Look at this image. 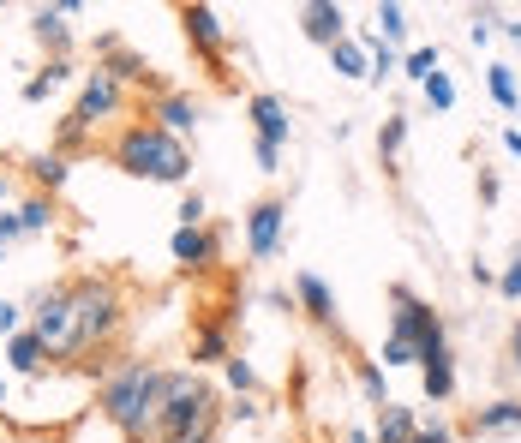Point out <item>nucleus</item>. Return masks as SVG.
Masks as SVG:
<instances>
[{
	"mask_svg": "<svg viewBox=\"0 0 521 443\" xmlns=\"http://www.w3.org/2000/svg\"><path fill=\"white\" fill-rule=\"evenodd\" d=\"M180 378H186V372H162V366H150V360H126V366H114V372L102 378V414H108L126 438H144V432L156 426L162 402L180 390Z\"/></svg>",
	"mask_w": 521,
	"mask_h": 443,
	"instance_id": "f257e3e1",
	"label": "nucleus"
},
{
	"mask_svg": "<svg viewBox=\"0 0 521 443\" xmlns=\"http://www.w3.org/2000/svg\"><path fill=\"white\" fill-rule=\"evenodd\" d=\"M114 168H126L132 180H156V186H180L186 174H192V150L174 138V132H162V126H126L120 138H114Z\"/></svg>",
	"mask_w": 521,
	"mask_h": 443,
	"instance_id": "f03ea898",
	"label": "nucleus"
},
{
	"mask_svg": "<svg viewBox=\"0 0 521 443\" xmlns=\"http://www.w3.org/2000/svg\"><path fill=\"white\" fill-rule=\"evenodd\" d=\"M216 420H222V402H216V390H210V384H198V378L186 372V378H180V390L162 402V414H156L150 438H156V443L204 438V432H216Z\"/></svg>",
	"mask_w": 521,
	"mask_h": 443,
	"instance_id": "7ed1b4c3",
	"label": "nucleus"
},
{
	"mask_svg": "<svg viewBox=\"0 0 521 443\" xmlns=\"http://www.w3.org/2000/svg\"><path fill=\"white\" fill-rule=\"evenodd\" d=\"M66 288H72V312H78V348L90 354V348L114 342V330L126 324L120 288H114L108 276H78V282H66Z\"/></svg>",
	"mask_w": 521,
	"mask_h": 443,
	"instance_id": "20e7f679",
	"label": "nucleus"
},
{
	"mask_svg": "<svg viewBox=\"0 0 521 443\" xmlns=\"http://www.w3.org/2000/svg\"><path fill=\"white\" fill-rule=\"evenodd\" d=\"M120 102H126V90L96 66V72H84V84H78V102H72V114L60 120V132H54V150H72L78 138H90L96 126H108L114 114H120Z\"/></svg>",
	"mask_w": 521,
	"mask_h": 443,
	"instance_id": "39448f33",
	"label": "nucleus"
},
{
	"mask_svg": "<svg viewBox=\"0 0 521 443\" xmlns=\"http://www.w3.org/2000/svg\"><path fill=\"white\" fill-rule=\"evenodd\" d=\"M30 336L42 342L48 360H78V354H84V348H78V312H72V288H66V282L42 288V294L30 300Z\"/></svg>",
	"mask_w": 521,
	"mask_h": 443,
	"instance_id": "423d86ee",
	"label": "nucleus"
},
{
	"mask_svg": "<svg viewBox=\"0 0 521 443\" xmlns=\"http://www.w3.org/2000/svg\"><path fill=\"white\" fill-rule=\"evenodd\" d=\"M390 306H396V324L390 330H402L408 342H414V366H432V360H450V336H444V318L426 306V300H414L408 288H390Z\"/></svg>",
	"mask_w": 521,
	"mask_h": 443,
	"instance_id": "0eeeda50",
	"label": "nucleus"
},
{
	"mask_svg": "<svg viewBox=\"0 0 521 443\" xmlns=\"http://www.w3.org/2000/svg\"><path fill=\"white\" fill-rule=\"evenodd\" d=\"M180 24H186V42L204 54V66L216 78H228V30H222L216 6H180Z\"/></svg>",
	"mask_w": 521,
	"mask_h": 443,
	"instance_id": "6e6552de",
	"label": "nucleus"
},
{
	"mask_svg": "<svg viewBox=\"0 0 521 443\" xmlns=\"http://www.w3.org/2000/svg\"><path fill=\"white\" fill-rule=\"evenodd\" d=\"M282 222H288V204H282V198H258V204L246 210V258H252V264H270V258H276Z\"/></svg>",
	"mask_w": 521,
	"mask_h": 443,
	"instance_id": "1a4fd4ad",
	"label": "nucleus"
},
{
	"mask_svg": "<svg viewBox=\"0 0 521 443\" xmlns=\"http://www.w3.org/2000/svg\"><path fill=\"white\" fill-rule=\"evenodd\" d=\"M246 114H252V132H258V144H270V150H282V144H288L294 120H288V102H282V96L258 90V96L246 102Z\"/></svg>",
	"mask_w": 521,
	"mask_h": 443,
	"instance_id": "9d476101",
	"label": "nucleus"
},
{
	"mask_svg": "<svg viewBox=\"0 0 521 443\" xmlns=\"http://www.w3.org/2000/svg\"><path fill=\"white\" fill-rule=\"evenodd\" d=\"M300 30H306V42L336 48V42L348 36V12H342L336 0H312V6H300Z\"/></svg>",
	"mask_w": 521,
	"mask_h": 443,
	"instance_id": "9b49d317",
	"label": "nucleus"
},
{
	"mask_svg": "<svg viewBox=\"0 0 521 443\" xmlns=\"http://www.w3.org/2000/svg\"><path fill=\"white\" fill-rule=\"evenodd\" d=\"M204 120V108H198V96H186V90H162L156 96V108H150V126H162V132H192Z\"/></svg>",
	"mask_w": 521,
	"mask_h": 443,
	"instance_id": "f8f14e48",
	"label": "nucleus"
},
{
	"mask_svg": "<svg viewBox=\"0 0 521 443\" xmlns=\"http://www.w3.org/2000/svg\"><path fill=\"white\" fill-rule=\"evenodd\" d=\"M294 300L306 306V318H312V324H324V330H336V294L324 288V276H312V270H300V276H294Z\"/></svg>",
	"mask_w": 521,
	"mask_h": 443,
	"instance_id": "ddd939ff",
	"label": "nucleus"
},
{
	"mask_svg": "<svg viewBox=\"0 0 521 443\" xmlns=\"http://www.w3.org/2000/svg\"><path fill=\"white\" fill-rule=\"evenodd\" d=\"M168 252H174L180 270H210V264H216V240H210L204 228H174Z\"/></svg>",
	"mask_w": 521,
	"mask_h": 443,
	"instance_id": "4468645a",
	"label": "nucleus"
},
{
	"mask_svg": "<svg viewBox=\"0 0 521 443\" xmlns=\"http://www.w3.org/2000/svg\"><path fill=\"white\" fill-rule=\"evenodd\" d=\"M30 36L42 48H54V60H66V48H72V30H66V12L60 6H36L30 12Z\"/></svg>",
	"mask_w": 521,
	"mask_h": 443,
	"instance_id": "2eb2a0df",
	"label": "nucleus"
},
{
	"mask_svg": "<svg viewBox=\"0 0 521 443\" xmlns=\"http://www.w3.org/2000/svg\"><path fill=\"white\" fill-rule=\"evenodd\" d=\"M480 438H510V432H521V396H510V402H492V408H474V420H468Z\"/></svg>",
	"mask_w": 521,
	"mask_h": 443,
	"instance_id": "dca6fc26",
	"label": "nucleus"
},
{
	"mask_svg": "<svg viewBox=\"0 0 521 443\" xmlns=\"http://www.w3.org/2000/svg\"><path fill=\"white\" fill-rule=\"evenodd\" d=\"M330 66H336L342 78H372V54H366V42H354V36H342V42L330 48Z\"/></svg>",
	"mask_w": 521,
	"mask_h": 443,
	"instance_id": "f3484780",
	"label": "nucleus"
},
{
	"mask_svg": "<svg viewBox=\"0 0 521 443\" xmlns=\"http://www.w3.org/2000/svg\"><path fill=\"white\" fill-rule=\"evenodd\" d=\"M72 78H78V72H72V60H48V66L24 84V102H48V96H54L60 84H72Z\"/></svg>",
	"mask_w": 521,
	"mask_h": 443,
	"instance_id": "a211bd4d",
	"label": "nucleus"
},
{
	"mask_svg": "<svg viewBox=\"0 0 521 443\" xmlns=\"http://www.w3.org/2000/svg\"><path fill=\"white\" fill-rule=\"evenodd\" d=\"M66 174H72V168H66V156H60V150H42V156H30V180L42 186V198H54V192L66 186Z\"/></svg>",
	"mask_w": 521,
	"mask_h": 443,
	"instance_id": "6ab92c4d",
	"label": "nucleus"
},
{
	"mask_svg": "<svg viewBox=\"0 0 521 443\" xmlns=\"http://www.w3.org/2000/svg\"><path fill=\"white\" fill-rule=\"evenodd\" d=\"M6 360H12V372H24V378H36L42 372V342L30 336V330H18V336H6Z\"/></svg>",
	"mask_w": 521,
	"mask_h": 443,
	"instance_id": "aec40b11",
	"label": "nucleus"
},
{
	"mask_svg": "<svg viewBox=\"0 0 521 443\" xmlns=\"http://www.w3.org/2000/svg\"><path fill=\"white\" fill-rule=\"evenodd\" d=\"M414 432H420V426H414V408H396V402H390V408H378V432H372V443H408Z\"/></svg>",
	"mask_w": 521,
	"mask_h": 443,
	"instance_id": "412c9836",
	"label": "nucleus"
},
{
	"mask_svg": "<svg viewBox=\"0 0 521 443\" xmlns=\"http://www.w3.org/2000/svg\"><path fill=\"white\" fill-rule=\"evenodd\" d=\"M402 144H408V114H390L384 132H378V162L396 168V162H402Z\"/></svg>",
	"mask_w": 521,
	"mask_h": 443,
	"instance_id": "4be33fe9",
	"label": "nucleus"
},
{
	"mask_svg": "<svg viewBox=\"0 0 521 443\" xmlns=\"http://www.w3.org/2000/svg\"><path fill=\"white\" fill-rule=\"evenodd\" d=\"M18 228H24V234H48V228H54V198H42V192L24 198V204H18Z\"/></svg>",
	"mask_w": 521,
	"mask_h": 443,
	"instance_id": "5701e85b",
	"label": "nucleus"
},
{
	"mask_svg": "<svg viewBox=\"0 0 521 443\" xmlns=\"http://www.w3.org/2000/svg\"><path fill=\"white\" fill-rule=\"evenodd\" d=\"M372 18H378V42H390V48H396V42L408 36V12H402L396 0H378V12H372Z\"/></svg>",
	"mask_w": 521,
	"mask_h": 443,
	"instance_id": "b1692460",
	"label": "nucleus"
},
{
	"mask_svg": "<svg viewBox=\"0 0 521 443\" xmlns=\"http://www.w3.org/2000/svg\"><path fill=\"white\" fill-rule=\"evenodd\" d=\"M360 42H366V54H372V84H384V78L402 72V54H396L390 42H378V36H360Z\"/></svg>",
	"mask_w": 521,
	"mask_h": 443,
	"instance_id": "393cba45",
	"label": "nucleus"
},
{
	"mask_svg": "<svg viewBox=\"0 0 521 443\" xmlns=\"http://www.w3.org/2000/svg\"><path fill=\"white\" fill-rule=\"evenodd\" d=\"M492 102L498 108H521V84H516V66H492Z\"/></svg>",
	"mask_w": 521,
	"mask_h": 443,
	"instance_id": "a878e982",
	"label": "nucleus"
},
{
	"mask_svg": "<svg viewBox=\"0 0 521 443\" xmlns=\"http://www.w3.org/2000/svg\"><path fill=\"white\" fill-rule=\"evenodd\" d=\"M402 72H408V78H414V84H426V78H432V72H444V60H438V48H414V54H408V60H402Z\"/></svg>",
	"mask_w": 521,
	"mask_h": 443,
	"instance_id": "bb28decb",
	"label": "nucleus"
},
{
	"mask_svg": "<svg viewBox=\"0 0 521 443\" xmlns=\"http://www.w3.org/2000/svg\"><path fill=\"white\" fill-rule=\"evenodd\" d=\"M420 90H426V102H432L438 114H450V108H456V84H450V72H432Z\"/></svg>",
	"mask_w": 521,
	"mask_h": 443,
	"instance_id": "cd10ccee",
	"label": "nucleus"
},
{
	"mask_svg": "<svg viewBox=\"0 0 521 443\" xmlns=\"http://www.w3.org/2000/svg\"><path fill=\"white\" fill-rule=\"evenodd\" d=\"M210 360H228V336H222V330H204V336L192 342V366H210Z\"/></svg>",
	"mask_w": 521,
	"mask_h": 443,
	"instance_id": "c85d7f7f",
	"label": "nucleus"
},
{
	"mask_svg": "<svg viewBox=\"0 0 521 443\" xmlns=\"http://www.w3.org/2000/svg\"><path fill=\"white\" fill-rule=\"evenodd\" d=\"M378 360H384V372H390V366H414V342H408L402 330H390V342H384Z\"/></svg>",
	"mask_w": 521,
	"mask_h": 443,
	"instance_id": "c756f323",
	"label": "nucleus"
},
{
	"mask_svg": "<svg viewBox=\"0 0 521 443\" xmlns=\"http://www.w3.org/2000/svg\"><path fill=\"white\" fill-rule=\"evenodd\" d=\"M360 390H366V402H372V408H390V384H384V366H366V372H360Z\"/></svg>",
	"mask_w": 521,
	"mask_h": 443,
	"instance_id": "7c9ffc66",
	"label": "nucleus"
},
{
	"mask_svg": "<svg viewBox=\"0 0 521 443\" xmlns=\"http://www.w3.org/2000/svg\"><path fill=\"white\" fill-rule=\"evenodd\" d=\"M222 366H228V384H234V390H258V372H252V366H246L240 354H228Z\"/></svg>",
	"mask_w": 521,
	"mask_h": 443,
	"instance_id": "2f4dec72",
	"label": "nucleus"
},
{
	"mask_svg": "<svg viewBox=\"0 0 521 443\" xmlns=\"http://www.w3.org/2000/svg\"><path fill=\"white\" fill-rule=\"evenodd\" d=\"M498 294H504V300H521V246H516V258H510V270L498 276Z\"/></svg>",
	"mask_w": 521,
	"mask_h": 443,
	"instance_id": "473e14b6",
	"label": "nucleus"
},
{
	"mask_svg": "<svg viewBox=\"0 0 521 443\" xmlns=\"http://www.w3.org/2000/svg\"><path fill=\"white\" fill-rule=\"evenodd\" d=\"M180 228H204V198H198V192L180 198Z\"/></svg>",
	"mask_w": 521,
	"mask_h": 443,
	"instance_id": "72a5a7b5",
	"label": "nucleus"
},
{
	"mask_svg": "<svg viewBox=\"0 0 521 443\" xmlns=\"http://www.w3.org/2000/svg\"><path fill=\"white\" fill-rule=\"evenodd\" d=\"M18 318H24V306L18 300H0V336H18Z\"/></svg>",
	"mask_w": 521,
	"mask_h": 443,
	"instance_id": "f704fd0d",
	"label": "nucleus"
},
{
	"mask_svg": "<svg viewBox=\"0 0 521 443\" xmlns=\"http://www.w3.org/2000/svg\"><path fill=\"white\" fill-rule=\"evenodd\" d=\"M12 240H24V228H18V210H0V246H12Z\"/></svg>",
	"mask_w": 521,
	"mask_h": 443,
	"instance_id": "c9c22d12",
	"label": "nucleus"
},
{
	"mask_svg": "<svg viewBox=\"0 0 521 443\" xmlns=\"http://www.w3.org/2000/svg\"><path fill=\"white\" fill-rule=\"evenodd\" d=\"M252 156H258L264 174H276V162H282V150H270V144H252Z\"/></svg>",
	"mask_w": 521,
	"mask_h": 443,
	"instance_id": "e433bc0d",
	"label": "nucleus"
},
{
	"mask_svg": "<svg viewBox=\"0 0 521 443\" xmlns=\"http://www.w3.org/2000/svg\"><path fill=\"white\" fill-rule=\"evenodd\" d=\"M408 443H456V438H450L444 426H420V432H414V438H408Z\"/></svg>",
	"mask_w": 521,
	"mask_h": 443,
	"instance_id": "4c0bfd02",
	"label": "nucleus"
},
{
	"mask_svg": "<svg viewBox=\"0 0 521 443\" xmlns=\"http://www.w3.org/2000/svg\"><path fill=\"white\" fill-rule=\"evenodd\" d=\"M504 150H510V156L521 162V126H510V132H504Z\"/></svg>",
	"mask_w": 521,
	"mask_h": 443,
	"instance_id": "58836bf2",
	"label": "nucleus"
},
{
	"mask_svg": "<svg viewBox=\"0 0 521 443\" xmlns=\"http://www.w3.org/2000/svg\"><path fill=\"white\" fill-rule=\"evenodd\" d=\"M510 366H516V372H521V324H516V330H510Z\"/></svg>",
	"mask_w": 521,
	"mask_h": 443,
	"instance_id": "ea45409f",
	"label": "nucleus"
},
{
	"mask_svg": "<svg viewBox=\"0 0 521 443\" xmlns=\"http://www.w3.org/2000/svg\"><path fill=\"white\" fill-rule=\"evenodd\" d=\"M504 36H510V42L521 48V18H504Z\"/></svg>",
	"mask_w": 521,
	"mask_h": 443,
	"instance_id": "a19ab883",
	"label": "nucleus"
},
{
	"mask_svg": "<svg viewBox=\"0 0 521 443\" xmlns=\"http://www.w3.org/2000/svg\"><path fill=\"white\" fill-rule=\"evenodd\" d=\"M6 198H12V174L0 168V204H6Z\"/></svg>",
	"mask_w": 521,
	"mask_h": 443,
	"instance_id": "79ce46f5",
	"label": "nucleus"
},
{
	"mask_svg": "<svg viewBox=\"0 0 521 443\" xmlns=\"http://www.w3.org/2000/svg\"><path fill=\"white\" fill-rule=\"evenodd\" d=\"M342 443H372V432H348Z\"/></svg>",
	"mask_w": 521,
	"mask_h": 443,
	"instance_id": "37998d69",
	"label": "nucleus"
},
{
	"mask_svg": "<svg viewBox=\"0 0 521 443\" xmlns=\"http://www.w3.org/2000/svg\"><path fill=\"white\" fill-rule=\"evenodd\" d=\"M0 408H6V378H0Z\"/></svg>",
	"mask_w": 521,
	"mask_h": 443,
	"instance_id": "c03bdc74",
	"label": "nucleus"
},
{
	"mask_svg": "<svg viewBox=\"0 0 521 443\" xmlns=\"http://www.w3.org/2000/svg\"><path fill=\"white\" fill-rule=\"evenodd\" d=\"M0 252H6V246H0Z\"/></svg>",
	"mask_w": 521,
	"mask_h": 443,
	"instance_id": "a18cd8bd",
	"label": "nucleus"
}]
</instances>
